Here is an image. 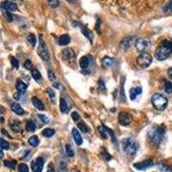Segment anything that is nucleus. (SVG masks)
<instances>
[{
    "label": "nucleus",
    "instance_id": "nucleus-20",
    "mask_svg": "<svg viewBox=\"0 0 172 172\" xmlns=\"http://www.w3.org/2000/svg\"><path fill=\"white\" fill-rule=\"evenodd\" d=\"M32 103H33V105H34V107L36 108L37 109H39V110H44V108H44V104L37 97H33L32 98Z\"/></svg>",
    "mask_w": 172,
    "mask_h": 172
},
{
    "label": "nucleus",
    "instance_id": "nucleus-53",
    "mask_svg": "<svg viewBox=\"0 0 172 172\" xmlns=\"http://www.w3.org/2000/svg\"><path fill=\"white\" fill-rule=\"evenodd\" d=\"M168 75H169V77L172 79V68L169 69V71H168Z\"/></svg>",
    "mask_w": 172,
    "mask_h": 172
},
{
    "label": "nucleus",
    "instance_id": "nucleus-27",
    "mask_svg": "<svg viewBox=\"0 0 172 172\" xmlns=\"http://www.w3.org/2000/svg\"><path fill=\"white\" fill-rule=\"evenodd\" d=\"M31 75H32L33 78H34V80H36V81H40V80L42 79L41 74L39 72V71L38 70H36V69H34V70L31 72Z\"/></svg>",
    "mask_w": 172,
    "mask_h": 172
},
{
    "label": "nucleus",
    "instance_id": "nucleus-34",
    "mask_svg": "<svg viewBox=\"0 0 172 172\" xmlns=\"http://www.w3.org/2000/svg\"><path fill=\"white\" fill-rule=\"evenodd\" d=\"M101 154H102V157L103 158V159H104V160H106V161H109V160L112 158L111 155L109 154V153H108V152L107 150H105L104 148H103V150H102V153H101Z\"/></svg>",
    "mask_w": 172,
    "mask_h": 172
},
{
    "label": "nucleus",
    "instance_id": "nucleus-23",
    "mask_svg": "<svg viewBox=\"0 0 172 172\" xmlns=\"http://www.w3.org/2000/svg\"><path fill=\"white\" fill-rule=\"evenodd\" d=\"M16 87H17V90H18L20 93H24L26 91V90H27V85H26L22 81L17 82Z\"/></svg>",
    "mask_w": 172,
    "mask_h": 172
},
{
    "label": "nucleus",
    "instance_id": "nucleus-31",
    "mask_svg": "<svg viewBox=\"0 0 172 172\" xmlns=\"http://www.w3.org/2000/svg\"><path fill=\"white\" fill-rule=\"evenodd\" d=\"M28 41L30 43V45H31L32 47H34L35 44H36V38H35V35L33 34H29V36H28Z\"/></svg>",
    "mask_w": 172,
    "mask_h": 172
},
{
    "label": "nucleus",
    "instance_id": "nucleus-47",
    "mask_svg": "<svg viewBox=\"0 0 172 172\" xmlns=\"http://www.w3.org/2000/svg\"><path fill=\"white\" fill-rule=\"evenodd\" d=\"M98 85H99V88H100L102 90H105V84H104V82H103L101 78L99 79Z\"/></svg>",
    "mask_w": 172,
    "mask_h": 172
},
{
    "label": "nucleus",
    "instance_id": "nucleus-11",
    "mask_svg": "<svg viewBox=\"0 0 172 172\" xmlns=\"http://www.w3.org/2000/svg\"><path fill=\"white\" fill-rule=\"evenodd\" d=\"M43 165H44V159L41 157H39L35 159L34 163H32V168L34 172H41L42 171Z\"/></svg>",
    "mask_w": 172,
    "mask_h": 172
},
{
    "label": "nucleus",
    "instance_id": "nucleus-30",
    "mask_svg": "<svg viewBox=\"0 0 172 172\" xmlns=\"http://www.w3.org/2000/svg\"><path fill=\"white\" fill-rule=\"evenodd\" d=\"M4 166L10 168V169H15L16 165H17V161H16V160H12V161H4Z\"/></svg>",
    "mask_w": 172,
    "mask_h": 172
},
{
    "label": "nucleus",
    "instance_id": "nucleus-4",
    "mask_svg": "<svg viewBox=\"0 0 172 172\" xmlns=\"http://www.w3.org/2000/svg\"><path fill=\"white\" fill-rule=\"evenodd\" d=\"M151 103H152L153 107L157 110L162 111V110H164L167 107L168 99L163 95L157 93V94L153 95V96L151 98Z\"/></svg>",
    "mask_w": 172,
    "mask_h": 172
},
{
    "label": "nucleus",
    "instance_id": "nucleus-51",
    "mask_svg": "<svg viewBox=\"0 0 172 172\" xmlns=\"http://www.w3.org/2000/svg\"><path fill=\"white\" fill-rule=\"evenodd\" d=\"M2 133L4 134V135H5V136H7L8 138H11L10 135H9V133H8V132H6L4 129H2Z\"/></svg>",
    "mask_w": 172,
    "mask_h": 172
},
{
    "label": "nucleus",
    "instance_id": "nucleus-25",
    "mask_svg": "<svg viewBox=\"0 0 172 172\" xmlns=\"http://www.w3.org/2000/svg\"><path fill=\"white\" fill-rule=\"evenodd\" d=\"M113 63H114V59H112V58L106 57L103 60V66H104L105 68L110 67Z\"/></svg>",
    "mask_w": 172,
    "mask_h": 172
},
{
    "label": "nucleus",
    "instance_id": "nucleus-41",
    "mask_svg": "<svg viewBox=\"0 0 172 172\" xmlns=\"http://www.w3.org/2000/svg\"><path fill=\"white\" fill-rule=\"evenodd\" d=\"M47 3L48 4L53 7V8H54V7H57L58 5H59V1L58 0H47Z\"/></svg>",
    "mask_w": 172,
    "mask_h": 172
},
{
    "label": "nucleus",
    "instance_id": "nucleus-8",
    "mask_svg": "<svg viewBox=\"0 0 172 172\" xmlns=\"http://www.w3.org/2000/svg\"><path fill=\"white\" fill-rule=\"evenodd\" d=\"M119 123L122 126H128L131 122H132V120H133V117L132 115L129 114V113H127V112H120L119 114Z\"/></svg>",
    "mask_w": 172,
    "mask_h": 172
},
{
    "label": "nucleus",
    "instance_id": "nucleus-22",
    "mask_svg": "<svg viewBox=\"0 0 172 172\" xmlns=\"http://www.w3.org/2000/svg\"><path fill=\"white\" fill-rule=\"evenodd\" d=\"M89 59L86 56H83L80 60H79V64L83 69H86L89 66Z\"/></svg>",
    "mask_w": 172,
    "mask_h": 172
},
{
    "label": "nucleus",
    "instance_id": "nucleus-21",
    "mask_svg": "<svg viewBox=\"0 0 172 172\" xmlns=\"http://www.w3.org/2000/svg\"><path fill=\"white\" fill-rule=\"evenodd\" d=\"M81 26V29H82V33L85 35L87 38L90 40V41H92V40H93V37H94V35H93V34H92V32L90 31V30H89L86 27H84V26Z\"/></svg>",
    "mask_w": 172,
    "mask_h": 172
},
{
    "label": "nucleus",
    "instance_id": "nucleus-29",
    "mask_svg": "<svg viewBox=\"0 0 172 172\" xmlns=\"http://www.w3.org/2000/svg\"><path fill=\"white\" fill-rule=\"evenodd\" d=\"M26 128H27L28 131H29V132H34L36 130V125L34 124V122L30 120V121H29L26 124Z\"/></svg>",
    "mask_w": 172,
    "mask_h": 172
},
{
    "label": "nucleus",
    "instance_id": "nucleus-26",
    "mask_svg": "<svg viewBox=\"0 0 172 172\" xmlns=\"http://www.w3.org/2000/svg\"><path fill=\"white\" fill-rule=\"evenodd\" d=\"M42 135L43 136H45V137H48L50 138L52 136H53L54 134H55V131L53 130V129H51V128H46L44 129L42 131Z\"/></svg>",
    "mask_w": 172,
    "mask_h": 172
},
{
    "label": "nucleus",
    "instance_id": "nucleus-13",
    "mask_svg": "<svg viewBox=\"0 0 172 172\" xmlns=\"http://www.w3.org/2000/svg\"><path fill=\"white\" fill-rule=\"evenodd\" d=\"M72 136L73 139H74V141L77 144V146H81L83 144V139L81 137V134L79 133V132L77 131V128H73L72 129Z\"/></svg>",
    "mask_w": 172,
    "mask_h": 172
},
{
    "label": "nucleus",
    "instance_id": "nucleus-40",
    "mask_svg": "<svg viewBox=\"0 0 172 172\" xmlns=\"http://www.w3.org/2000/svg\"><path fill=\"white\" fill-rule=\"evenodd\" d=\"M10 63L12 64L13 67H15L16 69H18V67H19V62H18V60L16 58H11Z\"/></svg>",
    "mask_w": 172,
    "mask_h": 172
},
{
    "label": "nucleus",
    "instance_id": "nucleus-18",
    "mask_svg": "<svg viewBox=\"0 0 172 172\" xmlns=\"http://www.w3.org/2000/svg\"><path fill=\"white\" fill-rule=\"evenodd\" d=\"M70 41H71V38H70L68 34H63L60 37L58 43H59L60 46H65V45L69 44Z\"/></svg>",
    "mask_w": 172,
    "mask_h": 172
},
{
    "label": "nucleus",
    "instance_id": "nucleus-46",
    "mask_svg": "<svg viewBox=\"0 0 172 172\" xmlns=\"http://www.w3.org/2000/svg\"><path fill=\"white\" fill-rule=\"evenodd\" d=\"M72 119L75 120V121H77V120H78L79 119H80V116H79V115L77 114V112H72Z\"/></svg>",
    "mask_w": 172,
    "mask_h": 172
},
{
    "label": "nucleus",
    "instance_id": "nucleus-28",
    "mask_svg": "<svg viewBox=\"0 0 172 172\" xmlns=\"http://www.w3.org/2000/svg\"><path fill=\"white\" fill-rule=\"evenodd\" d=\"M29 145L35 147V146H37L39 145L40 140H39L37 136H32V137H30L29 139Z\"/></svg>",
    "mask_w": 172,
    "mask_h": 172
},
{
    "label": "nucleus",
    "instance_id": "nucleus-35",
    "mask_svg": "<svg viewBox=\"0 0 172 172\" xmlns=\"http://www.w3.org/2000/svg\"><path fill=\"white\" fill-rule=\"evenodd\" d=\"M47 93H48V96H49V97L51 99V102L52 103H55V93H54V91L52 90V89H47Z\"/></svg>",
    "mask_w": 172,
    "mask_h": 172
},
{
    "label": "nucleus",
    "instance_id": "nucleus-43",
    "mask_svg": "<svg viewBox=\"0 0 172 172\" xmlns=\"http://www.w3.org/2000/svg\"><path fill=\"white\" fill-rule=\"evenodd\" d=\"M164 11L165 12H171L172 11V1H170V3L165 6L164 8Z\"/></svg>",
    "mask_w": 172,
    "mask_h": 172
},
{
    "label": "nucleus",
    "instance_id": "nucleus-5",
    "mask_svg": "<svg viewBox=\"0 0 172 172\" xmlns=\"http://www.w3.org/2000/svg\"><path fill=\"white\" fill-rule=\"evenodd\" d=\"M37 53H38L39 56L44 61H48L49 60V54H48V50H47V45H46V43L44 41V40L41 38H41H40V41H39Z\"/></svg>",
    "mask_w": 172,
    "mask_h": 172
},
{
    "label": "nucleus",
    "instance_id": "nucleus-45",
    "mask_svg": "<svg viewBox=\"0 0 172 172\" xmlns=\"http://www.w3.org/2000/svg\"><path fill=\"white\" fill-rule=\"evenodd\" d=\"M60 170L62 172H64L66 170V163H64V161H62L60 164Z\"/></svg>",
    "mask_w": 172,
    "mask_h": 172
},
{
    "label": "nucleus",
    "instance_id": "nucleus-49",
    "mask_svg": "<svg viewBox=\"0 0 172 172\" xmlns=\"http://www.w3.org/2000/svg\"><path fill=\"white\" fill-rule=\"evenodd\" d=\"M47 172H55V169L53 163H49L48 167H47Z\"/></svg>",
    "mask_w": 172,
    "mask_h": 172
},
{
    "label": "nucleus",
    "instance_id": "nucleus-24",
    "mask_svg": "<svg viewBox=\"0 0 172 172\" xmlns=\"http://www.w3.org/2000/svg\"><path fill=\"white\" fill-rule=\"evenodd\" d=\"M60 111L62 113H66L68 111V106L63 97H60Z\"/></svg>",
    "mask_w": 172,
    "mask_h": 172
},
{
    "label": "nucleus",
    "instance_id": "nucleus-6",
    "mask_svg": "<svg viewBox=\"0 0 172 172\" xmlns=\"http://www.w3.org/2000/svg\"><path fill=\"white\" fill-rule=\"evenodd\" d=\"M151 62H152V57L147 53H142L137 59L138 64L142 68L148 67L151 64Z\"/></svg>",
    "mask_w": 172,
    "mask_h": 172
},
{
    "label": "nucleus",
    "instance_id": "nucleus-33",
    "mask_svg": "<svg viewBox=\"0 0 172 172\" xmlns=\"http://www.w3.org/2000/svg\"><path fill=\"white\" fill-rule=\"evenodd\" d=\"M164 90L168 94H170L172 92V83L170 81H167L164 84Z\"/></svg>",
    "mask_w": 172,
    "mask_h": 172
},
{
    "label": "nucleus",
    "instance_id": "nucleus-17",
    "mask_svg": "<svg viewBox=\"0 0 172 172\" xmlns=\"http://www.w3.org/2000/svg\"><path fill=\"white\" fill-rule=\"evenodd\" d=\"M74 55H75V53L72 48H65L62 52V56H63L64 60H70L72 57H74Z\"/></svg>",
    "mask_w": 172,
    "mask_h": 172
},
{
    "label": "nucleus",
    "instance_id": "nucleus-38",
    "mask_svg": "<svg viewBox=\"0 0 172 172\" xmlns=\"http://www.w3.org/2000/svg\"><path fill=\"white\" fill-rule=\"evenodd\" d=\"M48 78H49V80L53 83H54V81H56V77H55V74L53 73V71H48Z\"/></svg>",
    "mask_w": 172,
    "mask_h": 172
},
{
    "label": "nucleus",
    "instance_id": "nucleus-7",
    "mask_svg": "<svg viewBox=\"0 0 172 172\" xmlns=\"http://www.w3.org/2000/svg\"><path fill=\"white\" fill-rule=\"evenodd\" d=\"M135 47L137 48L138 51L145 53L150 47V41L148 39L146 38L138 39L136 42H135Z\"/></svg>",
    "mask_w": 172,
    "mask_h": 172
},
{
    "label": "nucleus",
    "instance_id": "nucleus-36",
    "mask_svg": "<svg viewBox=\"0 0 172 172\" xmlns=\"http://www.w3.org/2000/svg\"><path fill=\"white\" fill-rule=\"evenodd\" d=\"M77 127L80 129L83 133H88V132H89V129L87 127V126H86L84 123H83V122L78 123V124H77Z\"/></svg>",
    "mask_w": 172,
    "mask_h": 172
},
{
    "label": "nucleus",
    "instance_id": "nucleus-2",
    "mask_svg": "<svg viewBox=\"0 0 172 172\" xmlns=\"http://www.w3.org/2000/svg\"><path fill=\"white\" fill-rule=\"evenodd\" d=\"M172 54V41H164L155 52V57L158 60H164Z\"/></svg>",
    "mask_w": 172,
    "mask_h": 172
},
{
    "label": "nucleus",
    "instance_id": "nucleus-12",
    "mask_svg": "<svg viewBox=\"0 0 172 172\" xmlns=\"http://www.w3.org/2000/svg\"><path fill=\"white\" fill-rule=\"evenodd\" d=\"M1 7L8 12H13V11L17 10V4H14L12 2H10V1H4L1 4Z\"/></svg>",
    "mask_w": 172,
    "mask_h": 172
},
{
    "label": "nucleus",
    "instance_id": "nucleus-16",
    "mask_svg": "<svg viewBox=\"0 0 172 172\" xmlns=\"http://www.w3.org/2000/svg\"><path fill=\"white\" fill-rule=\"evenodd\" d=\"M141 87H134V88H132V89L130 90V93H129V96H130L131 100H134L139 95L141 94Z\"/></svg>",
    "mask_w": 172,
    "mask_h": 172
},
{
    "label": "nucleus",
    "instance_id": "nucleus-9",
    "mask_svg": "<svg viewBox=\"0 0 172 172\" xmlns=\"http://www.w3.org/2000/svg\"><path fill=\"white\" fill-rule=\"evenodd\" d=\"M99 132L101 133L102 137H103L104 139H107L108 137H110L112 139L113 142H115V134H114V132L112 131L111 129L108 128L107 127H105V126H102V127H99Z\"/></svg>",
    "mask_w": 172,
    "mask_h": 172
},
{
    "label": "nucleus",
    "instance_id": "nucleus-57",
    "mask_svg": "<svg viewBox=\"0 0 172 172\" xmlns=\"http://www.w3.org/2000/svg\"><path fill=\"white\" fill-rule=\"evenodd\" d=\"M170 1H172V0H170Z\"/></svg>",
    "mask_w": 172,
    "mask_h": 172
},
{
    "label": "nucleus",
    "instance_id": "nucleus-39",
    "mask_svg": "<svg viewBox=\"0 0 172 172\" xmlns=\"http://www.w3.org/2000/svg\"><path fill=\"white\" fill-rule=\"evenodd\" d=\"M0 141H1V149H3V150H8L9 149V144L7 142L4 140V139H0Z\"/></svg>",
    "mask_w": 172,
    "mask_h": 172
},
{
    "label": "nucleus",
    "instance_id": "nucleus-15",
    "mask_svg": "<svg viewBox=\"0 0 172 172\" xmlns=\"http://www.w3.org/2000/svg\"><path fill=\"white\" fill-rule=\"evenodd\" d=\"M132 43H133V37H127V38H125L120 44V49H122V50L127 49L132 45Z\"/></svg>",
    "mask_w": 172,
    "mask_h": 172
},
{
    "label": "nucleus",
    "instance_id": "nucleus-3",
    "mask_svg": "<svg viewBox=\"0 0 172 172\" xmlns=\"http://www.w3.org/2000/svg\"><path fill=\"white\" fill-rule=\"evenodd\" d=\"M122 148L125 152L128 155H135L139 149V145L133 138H127L122 140Z\"/></svg>",
    "mask_w": 172,
    "mask_h": 172
},
{
    "label": "nucleus",
    "instance_id": "nucleus-44",
    "mask_svg": "<svg viewBox=\"0 0 172 172\" xmlns=\"http://www.w3.org/2000/svg\"><path fill=\"white\" fill-rule=\"evenodd\" d=\"M24 67L27 70H30V69L32 68V63H31V61L29 60H27L24 62Z\"/></svg>",
    "mask_w": 172,
    "mask_h": 172
},
{
    "label": "nucleus",
    "instance_id": "nucleus-42",
    "mask_svg": "<svg viewBox=\"0 0 172 172\" xmlns=\"http://www.w3.org/2000/svg\"><path fill=\"white\" fill-rule=\"evenodd\" d=\"M160 170H161L162 172H172L171 169L166 166V165H164V164H161L160 165Z\"/></svg>",
    "mask_w": 172,
    "mask_h": 172
},
{
    "label": "nucleus",
    "instance_id": "nucleus-52",
    "mask_svg": "<svg viewBox=\"0 0 172 172\" xmlns=\"http://www.w3.org/2000/svg\"><path fill=\"white\" fill-rule=\"evenodd\" d=\"M20 94L21 93H16V94L14 95V98L17 99V100H19L20 99Z\"/></svg>",
    "mask_w": 172,
    "mask_h": 172
},
{
    "label": "nucleus",
    "instance_id": "nucleus-55",
    "mask_svg": "<svg viewBox=\"0 0 172 172\" xmlns=\"http://www.w3.org/2000/svg\"><path fill=\"white\" fill-rule=\"evenodd\" d=\"M4 157V151H3V149L1 150V158H3Z\"/></svg>",
    "mask_w": 172,
    "mask_h": 172
},
{
    "label": "nucleus",
    "instance_id": "nucleus-50",
    "mask_svg": "<svg viewBox=\"0 0 172 172\" xmlns=\"http://www.w3.org/2000/svg\"><path fill=\"white\" fill-rule=\"evenodd\" d=\"M53 86L55 87L56 89H58V90H62L63 89V87L60 85L59 83H53Z\"/></svg>",
    "mask_w": 172,
    "mask_h": 172
},
{
    "label": "nucleus",
    "instance_id": "nucleus-19",
    "mask_svg": "<svg viewBox=\"0 0 172 172\" xmlns=\"http://www.w3.org/2000/svg\"><path fill=\"white\" fill-rule=\"evenodd\" d=\"M10 127L12 129V131H14L15 133H19L21 132L22 128H21V124L20 122L17 120H13L11 122H10Z\"/></svg>",
    "mask_w": 172,
    "mask_h": 172
},
{
    "label": "nucleus",
    "instance_id": "nucleus-14",
    "mask_svg": "<svg viewBox=\"0 0 172 172\" xmlns=\"http://www.w3.org/2000/svg\"><path fill=\"white\" fill-rule=\"evenodd\" d=\"M11 110H12L15 114H17V115H22L23 114H24V110H23V108L21 107V105L20 104H18L17 103H14L11 104Z\"/></svg>",
    "mask_w": 172,
    "mask_h": 172
},
{
    "label": "nucleus",
    "instance_id": "nucleus-37",
    "mask_svg": "<svg viewBox=\"0 0 172 172\" xmlns=\"http://www.w3.org/2000/svg\"><path fill=\"white\" fill-rule=\"evenodd\" d=\"M18 168H19V171L20 172H29V167H28V165L25 164V163H21Z\"/></svg>",
    "mask_w": 172,
    "mask_h": 172
},
{
    "label": "nucleus",
    "instance_id": "nucleus-1",
    "mask_svg": "<svg viewBox=\"0 0 172 172\" xmlns=\"http://www.w3.org/2000/svg\"><path fill=\"white\" fill-rule=\"evenodd\" d=\"M165 128L163 127H153L148 132V139L151 145L158 146L163 140Z\"/></svg>",
    "mask_w": 172,
    "mask_h": 172
},
{
    "label": "nucleus",
    "instance_id": "nucleus-10",
    "mask_svg": "<svg viewBox=\"0 0 172 172\" xmlns=\"http://www.w3.org/2000/svg\"><path fill=\"white\" fill-rule=\"evenodd\" d=\"M153 165V162L152 160H146V161H142V162H139V163H136L133 164V167L135 169H137L139 170H146L148 168L151 167Z\"/></svg>",
    "mask_w": 172,
    "mask_h": 172
},
{
    "label": "nucleus",
    "instance_id": "nucleus-56",
    "mask_svg": "<svg viewBox=\"0 0 172 172\" xmlns=\"http://www.w3.org/2000/svg\"><path fill=\"white\" fill-rule=\"evenodd\" d=\"M72 172H79V171H77V170H73Z\"/></svg>",
    "mask_w": 172,
    "mask_h": 172
},
{
    "label": "nucleus",
    "instance_id": "nucleus-48",
    "mask_svg": "<svg viewBox=\"0 0 172 172\" xmlns=\"http://www.w3.org/2000/svg\"><path fill=\"white\" fill-rule=\"evenodd\" d=\"M39 117L41 118V120H42V122H44V123H48L49 122V120H48V118H47V116L43 115H40Z\"/></svg>",
    "mask_w": 172,
    "mask_h": 172
},
{
    "label": "nucleus",
    "instance_id": "nucleus-32",
    "mask_svg": "<svg viewBox=\"0 0 172 172\" xmlns=\"http://www.w3.org/2000/svg\"><path fill=\"white\" fill-rule=\"evenodd\" d=\"M65 153H66V155L68 156V157H73L74 156V150H72V146H71V145H66L65 146Z\"/></svg>",
    "mask_w": 172,
    "mask_h": 172
},
{
    "label": "nucleus",
    "instance_id": "nucleus-54",
    "mask_svg": "<svg viewBox=\"0 0 172 172\" xmlns=\"http://www.w3.org/2000/svg\"><path fill=\"white\" fill-rule=\"evenodd\" d=\"M67 2H69V3H72V4H73V3H75V0H66Z\"/></svg>",
    "mask_w": 172,
    "mask_h": 172
}]
</instances>
